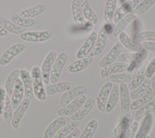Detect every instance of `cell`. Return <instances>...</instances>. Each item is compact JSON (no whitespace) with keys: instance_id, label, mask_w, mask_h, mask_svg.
Segmentation results:
<instances>
[{"instance_id":"obj_1","label":"cell","mask_w":155,"mask_h":138,"mask_svg":"<svg viewBox=\"0 0 155 138\" xmlns=\"http://www.w3.org/2000/svg\"><path fill=\"white\" fill-rule=\"evenodd\" d=\"M30 74L32 79L34 95L38 100L41 101L45 100L47 95L42 78L41 68L38 66H33L31 68Z\"/></svg>"},{"instance_id":"obj_2","label":"cell","mask_w":155,"mask_h":138,"mask_svg":"<svg viewBox=\"0 0 155 138\" xmlns=\"http://www.w3.org/2000/svg\"><path fill=\"white\" fill-rule=\"evenodd\" d=\"M68 59V55L67 53L62 52L57 56L54 63L53 65L50 75V82L51 84H54L58 82L61 72L66 64Z\"/></svg>"},{"instance_id":"obj_3","label":"cell","mask_w":155,"mask_h":138,"mask_svg":"<svg viewBox=\"0 0 155 138\" xmlns=\"http://www.w3.org/2000/svg\"><path fill=\"white\" fill-rule=\"evenodd\" d=\"M134 113L133 111H129L125 115L121 121L112 130L110 134L111 138H118L122 134H125L130 126L133 122Z\"/></svg>"},{"instance_id":"obj_4","label":"cell","mask_w":155,"mask_h":138,"mask_svg":"<svg viewBox=\"0 0 155 138\" xmlns=\"http://www.w3.org/2000/svg\"><path fill=\"white\" fill-rule=\"evenodd\" d=\"M87 100L85 95H82L68 104L66 106L57 111V114L59 117H69L77 112Z\"/></svg>"},{"instance_id":"obj_5","label":"cell","mask_w":155,"mask_h":138,"mask_svg":"<svg viewBox=\"0 0 155 138\" xmlns=\"http://www.w3.org/2000/svg\"><path fill=\"white\" fill-rule=\"evenodd\" d=\"M87 88L84 85H79L65 92L60 98L59 105L62 108L66 106L77 97L84 95Z\"/></svg>"},{"instance_id":"obj_6","label":"cell","mask_w":155,"mask_h":138,"mask_svg":"<svg viewBox=\"0 0 155 138\" xmlns=\"http://www.w3.org/2000/svg\"><path fill=\"white\" fill-rule=\"evenodd\" d=\"M26 48L22 43H16L5 50L0 57V65L8 64L15 57L21 53Z\"/></svg>"},{"instance_id":"obj_7","label":"cell","mask_w":155,"mask_h":138,"mask_svg":"<svg viewBox=\"0 0 155 138\" xmlns=\"http://www.w3.org/2000/svg\"><path fill=\"white\" fill-rule=\"evenodd\" d=\"M56 57V52L54 50H51L47 55L42 63L41 71L43 82L45 85H48L50 82V72Z\"/></svg>"},{"instance_id":"obj_8","label":"cell","mask_w":155,"mask_h":138,"mask_svg":"<svg viewBox=\"0 0 155 138\" xmlns=\"http://www.w3.org/2000/svg\"><path fill=\"white\" fill-rule=\"evenodd\" d=\"M52 32L50 30L44 31H28L20 35V38L28 42H43L51 38Z\"/></svg>"},{"instance_id":"obj_9","label":"cell","mask_w":155,"mask_h":138,"mask_svg":"<svg viewBox=\"0 0 155 138\" xmlns=\"http://www.w3.org/2000/svg\"><path fill=\"white\" fill-rule=\"evenodd\" d=\"M123 49V46L120 42L116 43L110 50V51L100 60L98 63V66L99 67L104 68L108 66L111 64L117 58L118 56L120 55L122 50Z\"/></svg>"},{"instance_id":"obj_10","label":"cell","mask_w":155,"mask_h":138,"mask_svg":"<svg viewBox=\"0 0 155 138\" xmlns=\"http://www.w3.org/2000/svg\"><path fill=\"white\" fill-rule=\"evenodd\" d=\"M113 83L111 81L105 83L101 88L96 98L97 109L101 112H104L105 106L110 94Z\"/></svg>"},{"instance_id":"obj_11","label":"cell","mask_w":155,"mask_h":138,"mask_svg":"<svg viewBox=\"0 0 155 138\" xmlns=\"http://www.w3.org/2000/svg\"><path fill=\"white\" fill-rule=\"evenodd\" d=\"M30 104V100L28 98H25L19 104V105L15 109L14 112H13V116L11 120L12 126L14 129H18L21 120L27 111Z\"/></svg>"},{"instance_id":"obj_12","label":"cell","mask_w":155,"mask_h":138,"mask_svg":"<svg viewBox=\"0 0 155 138\" xmlns=\"http://www.w3.org/2000/svg\"><path fill=\"white\" fill-rule=\"evenodd\" d=\"M70 121L68 117H59L52 121L47 126L44 133V138H52L57 132L65 124Z\"/></svg>"},{"instance_id":"obj_13","label":"cell","mask_w":155,"mask_h":138,"mask_svg":"<svg viewBox=\"0 0 155 138\" xmlns=\"http://www.w3.org/2000/svg\"><path fill=\"white\" fill-rule=\"evenodd\" d=\"M0 100L2 109V116L4 121L8 123L11 122L13 116V109L11 105L9 96L7 94L5 89L0 88Z\"/></svg>"},{"instance_id":"obj_14","label":"cell","mask_w":155,"mask_h":138,"mask_svg":"<svg viewBox=\"0 0 155 138\" xmlns=\"http://www.w3.org/2000/svg\"><path fill=\"white\" fill-rule=\"evenodd\" d=\"M139 4V1L138 0L125 1L115 11L113 19V22L117 24L127 14L132 12Z\"/></svg>"},{"instance_id":"obj_15","label":"cell","mask_w":155,"mask_h":138,"mask_svg":"<svg viewBox=\"0 0 155 138\" xmlns=\"http://www.w3.org/2000/svg\"><path fill=\"white\" fill-rule=\"evenodd\" d=\"M119 98L120 113L122 115H125L130 111L131 104L130 92L126 83H120L119 85Z\"/></svg>"},{"instance_id":"obj_16","label":"cell","mask_w":155,"mask_h":138,"mask_svg":"<svg viewBox=\"0 0 155 138\" xmlns=\"http://www.w3.org/2000/svg\"><path fill=\"white\" fill-rule=\"evenodd\" d=\"M147 57L146 50L141 52H134L131 53H122L117 57L118 61L127 64H137L143 61Z\"/></svg>"},{"instance_id":"obj_17","label":"cell","mask_w":155,"mask_h":138,"mask_svg":"<svg viewBox=\"0 0 155 138\" xmlns=\"http://www.w3.org/2000/svg\"><path fill=\"white\" fill-rule=\"evenodd\" d=\"M71 9L72 13V16L75 24L80 28H85L88 24V22L85 19L80 5V1L73 0L71 2Z\"/></svg>"},{"instance_id":"obj_18","label":"cell","mask_w":155,"mask_h":138,"mask_svg":"<svg viewBox=\"0 0 155 138\" xmlns=\"http://www.w3.org/2000/svg\"><path fill=\"white\" fill-rule=\"evenodd\" d=\"M97 35V34L94 31H93L89 35L85 42L81 46V47L78 49L76 54V57L78 59L82 58L88 55V53L91 52L96 43Z\"/></svg>"},{"instance_id":"obj_19","label":"cell","mask_w":155,"mask_h":138,"mask_svg":"<svg viewBox=\"0 0 155 138\" xmlns=\"http://www.w3.org/2000/svg\"><path fill=\"white\" fill-rule=\"evenodd\" d=\"M129 67V64L120 62L114 63L102 68L101 72V76L102 78H105L113 74H116L128 71Z\"/></svg>"},{"instance_id":"obj_20","label":"cell","mask_w":155,"mask_h":138,"mask_svg":"<svg viewBox=\"0 0 155 138\" xmlns=\"http://www.w3.org/2000/svg\"><path fill=\"white\" fill-rule=\"evenodd\" d=\"M19 71L21 80H22L24 89L25 96L26 97V98L31 100L34 96L31 74L28 71L25 69H21L19 70Z\"/></svg>"},{"instance_id":"obj_21","label":"cell","mask_w":155,"mask_h":138,"mask_svg":"<svg viewBox=\"0 0 155 138\" xmlns=\"http://www.w3.org/2000/svg\"><path fill=\"white\" fill-rule=\"evenodd\" d=\"M107 41V33L104 30V27H102L97 35V39L96 43L90 52V55L92 57H96L101 54L104 50Z\"/></svg>"},{"instance_id":"obj_22","label":"cell","mask_w":155,"mask_h":138,"mask_svg":"<svg viewBox=\"0 0 155 138\" xmlns=\"http://www.w3.org/2000/svg\"><path fill=\"white\" fill-rule=\"evenodd\" d=\"M74 87V85L70 81H64L57 82L47 86L45 88V94L48 95H51L57 93L66 92Z\"/></svg>"},{"instance_id":"obj_23","label":"cell","mask_w":155,"mask_h":138,"mask_svg":"<svg viewBox=\"0 0 155 138\" xmlns=\"http://www.w3.org/2000/svg\"><path fill=\"white\" fill-rule=\"evenodd\" d=\"M24 94V89L21 78H18L15 85L13 91L10 99L12 109H16L22 102Z\"/></svg>"},{"instance_id":"obj_24","label":"cell","mask_w":155,"mask_h":138,"mask_svg":"<svg viewBox=\"0 0 155 138\" xmlns=\"http://www.w3.org/2000/svg\"><path fill=\"white\" fill-rule=\"evenodd\" d=\"M93 57L88 54L85 57L75 61L68 66V71L70 73H76L87 68L92 62Z\"/></svg>"},{"instance_id":"obj_25","label":"cell","mask_w":155,"mask_h":138,"mask_svg":"<svg viewBox=\"0 0 155 138\" xmlns=\"http://www.w3.org/2000/svg\"><path fill=\"white\" fill-rule=\"evenodd\" d=\"M94 105V99L93 98H89L86 100L84 104L81 107V108L76 112L74 114L70 116V119L71 120L79 121L84 119L92 109Z\"/></svg>"},{"instance_id":"obj_26","label":"cell","mask_w":155,"mask_h":138,"mask_svg":"<svg viewBox=\"0 0 155 138\" xmlns=\"http://www.w3.org/2000/svg\"><path fill=\"white\" fill-rule=\"evenodd\" d=\"M119 38L122 46L128 50L136 52H141L145 50L141 44L136 43L131 39L124 32H122L119 35Z\"/></svg>"},{"instance_id":"obj_27","label":"cell","mask_w":155,"mask_h":138,"mask_svg":"<svg viewBox=\"0 0 155 138\" xmlns=\"http://www.w3.org/2000/svg\"><path fill=\"white\" fill-rule=\"evenodd\" d=\"M138 71L135 69L132 71H126L122 73L113 74L109 76L111 82L114 83H126L130 82L137 75Z\"/></svg>"},{"instance_id":"obj_28","label":"cell","mask_w":155,"mask_h":138,"mask_svg":"<svg viewBox=\"0 0 155 138\" xmlns=\"http://www.w3.org/2000/svg\"><path fill=\"white\" fill-rule=\"evenodd\" d=\"M119 98V85L117 83L113 84V86L106 104L105 111L111 112L116 107Z\"/></svg>"},{"instance_id":"obj_29","label":"cell","mask_w":155,"mask_h":138,"mask_svg":"<svg viewBox=\"0 0 155 138\" xmlns=\"http://www.w3.org/2000/svg\"><path fill=\"white\" fill-rule=\"evenodd\" d=\"M154 116L153 114L150 113L145 116L141 126L136 134L135 138H143L145 136L148 135L152 128Z\"/></svg>"},{"instance_id":"obj_30","label":"cell","mask_w":155,"mask_h":138,"mask_svg":"<svg viewBox=\"0 0 155 138\" xmlns=\"http://www.w3.org/2000/svg\"><path fill=\"white\" fill-rule=\"evenodd\" d=\"M80 5L85 19H87L90 24L93 25L96 24L98 21L96 13L92 10L87 0H81L80 1Z\"/></svg>"},{"instance_id":"obj_31","label":"cell","mask_w":155,"mask_h":138,"mask_svg":"<svg viewBox=\"0 0 155 138\" xmlns=\"http://www.w3.org/2000/svg\"><path fill=\"white\" fill-rule=\"evenodd\" d=\"M45 10V5L43 4H39L33 7L19 12V16L24 18L33 19L36 16L41 15Z\"/></svg>"},{"instance_id":"obj_32","label":"cell","mask_w":155,"mask_h":138,"mask_svg":"<svg viewBox=\"0 0 155 138\" xmlns=\"http://www.w3.org/2000/svg\"><path fill=\"white\" fill-rule=\"evenodd\" d=\"M136 16L133 13H130L125 16L121 19L116 25L113 32V35L114 37L118 36L126 28V27L133 21L136 19Z\"/></svg>"},{"instance_id":"obj_33","label":"cell","mask_w":155,"mask_h":138,"mask_svg":"<svg viewBox=\"0 0 155 138\" xmlns=\"http://www.w3.org/2000/svg\"><path fill=\"white\" fill-rule=\"evenodd\" d=\"M20 71L18 69L13 70L7 77L5 83V91L8 96H12L16 80L19 78Z\"/></svg>"},{"instance_id":"obj_34","label":"cell","mask_w":155,"mask_h":138,"mask_svg":"<svg viewBox=\"0 0 155 138\" xmlns=\"http://www.w3.org/2000/svg\"><path fill=\"white\" fill-rule=\"evenodd\" d=\"M153 96V91L151 88H150L142 96L138 98L136 100H134L130 104V109L136 110L139 109L145 105L149 103Z\"/></svg>"},{"instance_id":"obj_35","label":"cell","mask_w":155,"mask_h":138,"mask_svg":"<svg viewBox=\"0 0 155 138\" xmlns=\"http://www.w3.org/2000/svg\"><path fill=\"white\" fill-rule=\"evenodd\" d=\"M0 25L8 32L16 35H21L26 30L25 28L19 27L4 17H0Z\"/></svg>"},{"instance_id":"obj_36","label":"cell","mask_w":155,"mask_h":138,"mask_svg":"<svg viewBox=\"0 0 155 138\" xmlns=\"http://www.w3.org/2000/svg\"><path fill=\"white\" fill-rule=\"evenodd\" d=\"M145 77L146 68L145 67H142L138 71L136 77L130 82H129L128 85H127L128 90L133 91L138 88L143 83L145 80Z\"/></svg>"},{"instance_id":"obj_37","label":"cell","mask_w":155,"mask_h":138,"mask_svg":"<svg viewBox=\"0 0 155 138\" xmlns=\"http://www.w3.org/2000/svg\"><path fill=\"white\" fill-rule=\"evenodd\" d=\"M116 0H107L104 10V19L107 23H110L113 19L116 7Z\"/></svg>"},{"instance_id":"obj_38","label":"cell","mask_w":155,"mask_h":138,"mask_svg":"<svg viewBox=\"0 0 155 138\" xmlns=\"http://www.w3.org/2000/svg\"><path fill=\"white\" fill-rule=\"evenodd\" d=\"M150 88H151V80L148 78H145L140 86L130 92V99L133 100L137 99L142 96Z\"/></svg>"},{"instance_id":"obj_39","label":"cell","mask_w":155,"mask_h":138,"mask_svg":"<svg viewBox=\"0 0 155 138\" xmlns=\"http://www.w3.org/2000/svg\"><path fill=\"white\" fill-rule=\"evenodd\" d=\"M79 122L78 121L71 120L62 126L54 136L53 138H64L74 129L78 128Z\"/></svg>"},{"instance_id":"obj_40","label":"cell","mask_w":155,"mask_h":138,"mask_svg":"<svg viewBox=\"0 0 155 138\" xmlns=\"http://www.w3.org/2000/svg\"><path fill=\"white\" fill-rule=\"evenodd\" d=\"M155 110V100L150 101L147 104L145 105L140 108H139L134 114V119L136 121L141 120L143 117L147 114L151 113Z\"/></svg>"},{"instance_id":"obj_41","label":"cell","mask_w":155,"mask_h":138,"mask_svg":"<svg viewBox=\"0 0 155 138\" xmlns=\"http://www.w3.org/2000/svg\"><path fill=\"white\" fill-rule=\"evenodd\" d=\"M97 120L94 119L90 120L85 126L83 131L81 133L79 138H92L97 130Z\"/></svg>"},{"instance_id":"obj_42","label":"cell","mask_w":155,"mask_h":138,"mask_svg":"<svg viewBox=\"0 0 155 138\" xmlns=\"http://www.w3.org/2000/svg\"><path fill=\"white\" fill-rule=\"evenodd\" d=\"M11 20L15 24L25 29L30 27L35 24V21L33 19L22 18L16 14H13L11 16Z\"/></svg>"},{"instance_id":"obj_43","label":"cell","mask_w":155,"mask_h":138,"mask_svg":"<svg viewBox=\"0 0 155 138\" xmlns=\"http://www.w3.org/2000/svg\"><path fill=\"white\" fill-rule=\"evenodd\" d=\"M155 4V0H145L139 3L131 12L134 15H141L148 11Z\"/></svg>"},{"instance_id":"obj_44","label":"cell","mask_w":155,"mask_h":138,"mask_svg":"<svg viewBox=\"0 0 155 138\" xmlns=\"http://www.w3.org/2000/svg\"><path fill=\"white\" fill-rule=\"evenodd\" d=\"M134 41L138 43L145 41H155V31L146 30L141 32L136 35Z\"/></svg>"},{"instance_id":"obj_45","label":"cell","mask_w":155,"mask_h":138,"mask_svg":"<svg viewBox=\"0 0 155 138\" xmlns=\"http://www.w3.org/2000/svg\"><path fill=\"white\" fill-rule=\"evenodd\" d=\"M138 123L137 122H134L127 131L125 135V138H135L137 131L138 129Z\"/></svg>"},{"instance_id":"obj_46","label":"cell","mask_w":155,"mask_h":138,"mask_svg":"<svg viewBox=\"0 0 155 138\" xmlns=\"http://www.w3.org/2000/svg\"><path fill=\"white\" fill-rule=\"evenodd\" d=\"M155 74V58L149 63L146 68V77L148 79L151 78Z\"/></svg>"},{"instance_id":"obj_47","label":"cell","mask_w":155,"mask_h":138,"mask_svg":"<svg viewBox=\"0 0 155 138\" xmlns=\"http://www.w3.org/2000/svg\"><path fill=\"white\" fill-rule=\"evenodd\" d=\"M142 45L145 50L155 52V41L143 42Z\"/></svg>"},{"instance_id":"obj_48","label":"cell","mask_w":155,"mask_h":138,"mask_svg":"<svg viewBox=\"0 0 155 138\" xmlns=\"http://www.w3.org/2000/svg\"><path fill=\"white\" fill-rule=\"evenodd\" d=\"M81 134V131L79 128H76L72 132H71L69 134L65 136L64 138H79Z\"/></svg>"},{"instance_id":"obj_49","label":"cell","mask_w":155,"mask_h":138,"mask_svg":"<svg viewBox=\"0 0 155 138\" xmlns=\"http://www.w3.org/2000/svg\"><path fill=\"white\" fill-rule=\"evenodd\" d=\"M107 33H111L113 32V27L112 25L110 23H107L105 24V26L103 27Z\"/></svg>"},{"instance_id":"obj_50","label":"cell","mask_w":155,"mask_h":138,"mask_svg":"<svg viewBox=\"0 0 155 138\" xmlns=\"http://www.w3.org/2000/svg\"><path fill=\"white\" fill-rule=\"evenodd\" d=\"M151 87L153 91V96L155 98V74L153 75V76L151 77Z\"/></svg>"},{"instance_id":"obj_51","label":"cell","mask_w":155,"mask_h":138,"mask_svg":"<svg viewBox=\"0 0 155 138\" xmlns=\"http://www.w3.org/2000/svg\"><path fill=\"white\" fill-rule=\"evenodd\" d=\"M8 32L5 30L1 25H0V36H5L7 35Z\"/></svg>"},{"instance_id":"obj_52","label":"cell","mask_w":155,"mask_h":138,"mask_svg":"<svg viewBox=\"0 0 155 138\" xmlns=\"http://www.w3.org/2000/svg\"><path fill=\"white\" fill-rule=\"evenodd\" d=\"M2 115V105H1V102L0 100V116Z\"/></svg>"},{"instance_id":"obj_53","label":"cell","mask_w":155,"mask_h":138,"mask_svg":"<svg viewBox=\"0 0 155 138\" xmlns=\"http://www.w3.org/2000/svg\"><path fill=\"white\" fill-rule=\"evenodd\" d=\"M125 134H122V135H121L120 137H119L118 138H125Z\"/></svg>"},{"instance_id":"obj_54","label":"cell","mask_w":155,"mask_h":138,"mask_svg":"<svg viewBox=\"0 0 155 138\" xmlns=\"http://www.w3.org/2000/svg\"><path fill=\"white\" fill-rule=\"evenodd\" d=\"M143 138H150V137L148 135H147V136H145Z\"/></svg>"}]
</instances>
